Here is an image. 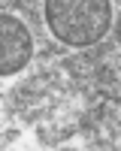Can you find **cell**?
<instances>
[{"mask_svg": "<svg viewBox=\"0 0 121 151\" xmlns=\"http://www.w3.org/2000/svg\"><path fill=\"white\" fill-rule=\"evenodd\" d=\"M30 55H33V40L27 27L12 15H0V76L21 73Z\"/></svg>", "mask_w": 121, "mask_h": 151, "instance_id": "cell-2", "label": "cell"}, {"mask_svg": "<svg viewBox=\"0 0 121 151\" xmlns=\"http://www.w3.org/2000/svg\"><path fill=\"white\" fill-rule=\"evenodd\" d=\"M115 40H118V45H121V15H118V21H115Z\"/></svg>", "mask_w": 121, "mask_h": 151, "instance_id": "cell-3", "label": "cell"}, {"mask_svg": "<svg viewBox=\"0 0 121 151\" xmlns=\"http://www.w3.org/2000/svg\"><path fill=\"white\" fill-rule=\"evenodd\" d=\"M48 30L64 45L85 48L100 42L112 27V3L109 0H45Z\"/></svg>", "mask_w": 121, "mask_h": 151, "instance_id": "cell-1", "label": "cell"}]
</instances>
